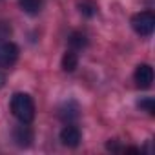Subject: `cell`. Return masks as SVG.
Masks as SVG:
<instances>
[{"instance_id": "6da1fadb", "label": "cell", "mask_w": 155, "mask_h": 155, "mask_svg": "<svg viewBox=\"0 0 155 155\" xmlns=\"http://www.w3.org/2000/svg\"><path fill=\"white\" fill-rule=\"evenodd\" d=\"M11 111L20 122L29 124L35 119V102L28 93H15L11 97Z\"/></svg>"}, {"instance_id": "7a4b0ae2", "label": "cell", "mask_w": 155, "mask_h": 155, "mask_svg": "<svg viewBox=\"0 0 155 155\" xmlns=\"http://www.w3.org/2000/svg\"><path fill=\"white\" fill-rule=\"evenodd\" d=\"M131 28L140 37H150L153 33V29H155V15L151 11H140V13L133 15Z\"/></svg>"}, {"instance_id": "3957f363", "label": "cell", "mask_w": 155, "mask_h": 155, "mask_svg": "<svg viewBox=\"0 0 155 155\" xmlns=\"http://www.w3.org/2000/svg\"><path fill=\"white\" fill-rule=\"evenodd\" d=\"M18 58V48L9 42L2 40L0 42V68H11Z\"/></svg>"}, {"instance_id": "277c9868", "label": "cell", "mask_w": 155, "mask_h": 155, "mask_svg": "<svg viewBox=\"0 0 155 155\" xmlns=\"http://www.w3.org/2000/svg\"><path fill=\"white\" fill-rule=\"evenodd\" d=\"M133 79H135L137 88L148 90L151 86V82H153V69H151V66L150 64H139L137 69H135Z\"/></svg>"}, {"instance_id": "5b68a950", "label": "cell", "mask_w": 155, "mask_h": 155, "mask_svg": "<svg viewBox=\"0 0 155 155\" xmlns=\"http://www.w3.org/2000/svg\"><path fill=\"white\" fill-rule=\"evenodd\" d=\"M60 140L68 148H77L81 144V130L77 126H71V124L64 126L62 131H60Z\"/></svg>"}, {"instance_id": "8992f818", "label": "cell", "mask_w": 155, "mask_h": 155, "mask_svg": "<svg viewBox=\"0 0 155 155\" xmlns=\"http://www.w3.org/2000/svg\"><path fill=\"white\" fill-rule=\"evenodd\" d=\"M13 140H15V144L17 146H20V148H28L29 144H31V140H33V131H31V128L28 126V124H20V126H17L15 130H13Z\"/></svg>"}, {"instance_id": "52a82bcc", "label": "cell", "mask_w": 155, "mask_h": 155, "mask_svg": "<svg viewBox=\"0 0 155 155\" xmlns=\"http://www.w3.org/2000/svg\"><path fill=\"white\" fill-rule=\"evenodd\" d=\"M77 66H79V57H77V53L73 49L66 51L64 57H62V69L68 71V73H71V71H75Z\"/></svg>"}, {"instance_id": "ba28073f", "label": "cell", "mask_w": 155, "mask_h": 155, "mask_svg": "<svg viewBox=\"0 0 155 155\" xmlns=\"http://www.w3.org/2000/svg\"><path fill=\"white\" fill-rule=\"evenodd\" d=\"M18 4L28 15H38L42 9V0H18Z\"/></svg>"}, {"instance_id": "9c48e42d", "label": "cell", "mask_w": 155, "mask_h": 155, "mask_svg": "<svg viewBox=\"0 0 155 155\" xmlns=\"http://www.w3.org/2000/svg\"><path fill=\"white\" fill-rule=\"evenodd\" d=\"M69 46H71L73 51L84 49V48L88 46V38H86V35H82V33H71V37H69Z\"/></svg>"}, {"instance_id": "30bf717a", "label": "cell", "mask_w": 155, "mask_h": 155, "mask_svg": "<svg viewBox=\"0 0 155 155\" xmlns=\"http://www.w3.org/2000/svg\"><path fill=\"white\" fill-rule=\"evenodd\" d=\"M60 119H64V120H73V119H77L79 117V108H77V104H73V102H68L62 110H60Z\"/></svg>"}, {"instance_id": "8fae6325", "label": "cell", "mask_w": 155, "mask_h": 155, "mask_svg": "<svg viewBox=\"0 0 155 155\" xmlns=\"http://www.w3.org/2000/svg\"><path fill=\"white\" fill-rule=\"evenodd\" d=\"M79 8H81V13H82L84 17H93V15L97 13V6L91 2V0H84V2H81Z\"/></svg>"}, {"instance_id": "7c38bea8", "label": "cell", "mask_w": 155, "mask_h": 155, "mask_svg": "<svg viewBox=\"0 0 155 155\" xmlns=\"http://www.w3.org/2000/svg\"><path fill=\"white\" fill-rule=\"evenodd\" d=\"M139 108H140V110H144V111H148L150 115H153V113H155V106H153V99H151V97L142 99V101L139 102Z\"/></svg>"}, {"instance_id": "4fadbf2b", "label": "cell", "mask_w": 155, "mask_h": 155, "mask_svg": "<svg viewBox=\"0 0 155 155\" xmlns=\"http://www.w3.org/2000/svg\"><path fill=\"white\" fill-rule=\"evenodd\" d=\"M9 35H11V26L8 22H0V42L6 40Z\"/></svg>"}, {"instance_id": "5bb4252c", "label": "cell", "mask_w": 155, "mask_h": 155, "mask_svg": "<svg viewBox=\"0 0 155 155\" xmlns=\"http://www.w3.org/2000/svg\"><path fill=\"white\" fill-rule=\"evenodd\" d=\"M4 84H6V75L0 71V88H4Z\"/></svg>"}]
</instances>
